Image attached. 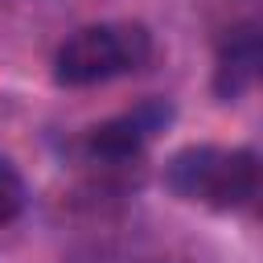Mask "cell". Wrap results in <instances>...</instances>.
Instances as JSON below:
<instances>
[{
	"instance_id": "3",
	"label": "cell",
	"mask_w": 263,
	"mask_h": 263,
	"mask_svg": "<svg viewBox=\"0 0 263 263\" xmlns=\"http://www.w3.org/2000/svg\"><path fill=\"white\" fill-rule=\"evenodd\" d=\"M168 119H173V107H168L164 99H148V103H140L136 111L115 115V119L90 127L82 148H86V156H90L95 164L123 168V164H132V160L144 152V144H148L156 132L168 127Z\"/></svg>"
},
{
	"instance_id": "5",
	"label": "cell",
	"mask_w": 263,
	"mask_h": 263,
	"mask_svg": "<svg viewBox=\"0 0 263 263\" xmlns=\"http://www.w3.org/2000/svg\"><path fill=\"white\" fill-rule=\"evenodd\" d=\"M25 201H29V185L25 177L16 173V164L8 156H0V226L16 222L25 214Z\"/></svg>"
},
{
	"instance_id": "2",
	"label": "cell",
	"mask_w": 263,
	"mask_h": 263,
	"mask_svg": "<svg viewBox=\"0 0 263 263\" xmlns=\"http://www.w3.org/2000/svg\"><path fill=\"white\" fill-rule=\"evenodd\" d=\"M152 58V37L136 21H103L86 25L62 41L53 53V82L58 86H99L119 74L140 70Z\"/></svg>"
},
{
	"instance_id": "1",
	"label": "cell",
	"mask_w": 263,
	"mask_h": 263,
	"mask_svg": "<svg viewBox=\"0 0 263 263\" xmlns=\"http://www.w3.org/2000/svg\"><path fill=\"white\" fill-rule=\"evenodd\" d=\"M164 185L181 201L230 214L259 197V156L251 148L189 144L164 160Z\"/></svg>"
},
{
	"instance_id": "4",
	"label": "cell",
	"mask_w": 263,
	"mask_h": 263,
	"mask_svg": "<svg viewBox=\"0 0 263 263\" xmlns=\"http://www.w3.org/2000/svg\"><path fill=\"white\" fill-rule=\"evenodd\" d=\"M259 66H263V37H259V25H234L226 29V37L218 41V58H214V95L222 103H234L242 99L255 78H259Z\"/></svg>"
}]
</instances>
